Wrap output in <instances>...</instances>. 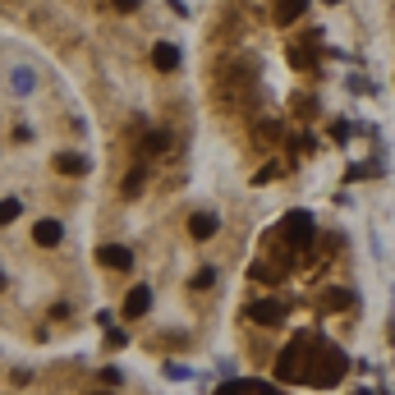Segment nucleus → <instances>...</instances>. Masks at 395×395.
Instances as JSON below:
<instances>
[{
    "label": "nucleus",
    "mask_w": 395,
    "mask_h": 395,
    "mask_svg": "<svg viewBox=\"0 0 395 395\" xmlns=\"http://www.w3.org/2000/svg\"><path fill=\"white\" fill-rule=\"evenodd\" d=\"M354 395H372V391H354Z\"/></svg>",
    "instance_id": "20"
},
{
    "label": "nucleus",
    "mask_w": 395,
    "mask_h": 395,
    "mask_svg": "<svg viewBox=\"0 0 395 395\" xmlns=\"http://www.w3.org/2000/svg\"><path fill=\"white\" fill-rule=\"evenodd\" d=\"M33 239H37L42 248H55V244L65 239V226H60V221H37V226H33Z\"/></svg>",
    "instance_id": "5"
},
{
    "label": "nucleus",
    "mask_w": 395,
    "mask_h": 395,
    "mask_svg": "<svg viewBox=\"0 0 395 395\" xmlns=\"http://www.w3.org/2000/svg\"><path fill=\"white\" fill-rule=\"evenodd\" d=\"M115 9H120V14H133V9H138V0H115Z\"/></svg>",
    "instance_id": "18"
},
{
    "label": "nucleus",
    "mask_w": 395,
    "mask_h": 395,
    "mask_svg": "<svg viewBox=\"0 0 395 395\" xmlns=\"http://www.w3.org/2000/svg\"><path fill=\"white\" fill-rule=\"evenodd\" d=\"M152 308V290L148 285H133L129 294H124V317H143Z\"/></svg>",
    "instance_id": "4"
},
{
    "label": "nucleus",
    "mask_w": 395,
    "mask_h": 395,
    "mask_svg": "<svg viewBox=\"0 0 395 395\" xmlns=\"http://www.w3.org/2000/svg\"><path fill=\"white\" fill-rule=\"evenodd\" d=\"M216 226H221V221L211 216V211H194V221H189V235H194V239H211V235H216Z\"/></svg>",
    "instance_id": "8"
},
{
    "label": "nucleus",
    "mask_w": 395,
    "mask_h": 395,
    "mask_svg": "<svg viewBox=\"0 0 395 395\" xmlns=\"http://www.w3.org/2000/svg\"><path fill=\"white\" fill-rule=\"evenodd\" d=\"M101 382H106V386H120L124 372H120V368H101Z\"/></svg>",
    "instance_id": "15"
},
{
    "label": "nucleus",
    "mask_w": 395,
    "mask_h": 395,
    "mask_svg": "<svg viewBox=\"0 0 395 395\" xmlns=\"http://www.w3.org/2000/svg\"><path fill=\"white\" fill-rule=\"evenodd\" d=\"M304 9H308V0H276L272 14H276V23H294V18L304 14Z\"/></svg>",
    "instance_id": "10"
},
{
    "label": "nucleus",
    "mask_w": 395,
    "mask_h": 395,
    "mask_svg": "<svg viewBox=\"0 0 395 395\" xmlns=\"http://www.w3.org/2000/svg\"><path fill=\"white\" fill-rule=\"evenodd\" d=\"M18 211H23V202H18V198H0V226L18 221Z\"/></svg>",
    "instance_id": "13"
},
{
    "label": "nucleus",
    "mask_w": 395,
    "mask_h": 395,
    "mask_svg": "<svg viewBox=\"0 0 395 395\" xmlns=\"http://www.w3.org/2000/svg\"><path fill=\"white\" fill-rule=\"evenodd\" d=\"M152 65H157L161 74L179 69V46H170V42H157V46H152Z\"/></svg>",
    "instance_id": "6"
},
{
    "label": "nucleus",
    "mask_w": 395,
    "mask_h": 395,
    "mask_svg": "<svg viewBox=\"0 0 395 395\" xmlns=\"http://www.w3.org/2000/svg\"><path fill=\"white\" fill-rule=\"evenodd\" d=\"M166 148H170V133H161V129H152L148 138H143V157H161Z\"/></svg>",
    "instance_id": "11"
},
{
    "label": "nucleus",
    "mask_w": 395,
    "mask_h": 395,
    "mask_svg": "<svg viewBox=\"0 0 395 395\" xmlns=\"http://www.w3.org/2000/svg\"><path fill=\"white\" fill-rule=\"evenodd\" d=\"M211 281H216V272L207 267V272H198V276H194V290H202V285H211Z\"/></svg>",
    "instance_id": "16"
},
{
    "label": "nucleus",
    "mask_w": 395,
    "mask_h": 395,
    "mask_svg": "<svg viewBox=\"0 0 395 395\" xmlns=\"http://www.w3.org/2000/svg\"><path fill=\"white\" fill-rule=\"evenodd\" d=\"M55 170H60V175H88V157H79V152H60V157H55Z\"/></svg>",
    "instance_id": "9"
},
{
    "label": "nucleus",
    "mask_w": 395,
    "mask_h": 395,
    "mask_svg": "<svg viewBox=\"0 0 395 395\" xmlns=\"http://www.w3.org/2000/svg\"><path fill=\"white\" fill-rule=\"evenodd\" d=\"M281 239L290 248H299V253H304L308 244H317V226H313V216H308V211H290V216L281 221Z\"/></svg>",
    "instance_id": "2"
},
{
    "label": "nucleus",
    "mask_w": 395,
    "mask_h": 395,
    "mask_svg": "<svg viewBox=\"0 0 395 395\" xmlns=\"http://www.w3.org/2000/svg\"><path fill=\"white\" fill-rule=\"evenodd\" d=\"M340 372H345V354L335 350V345L317 340L313 363H308V382H313V386H335V382H340Z\"/></svg>",
    "instance_id": "1"
},
{
    "label": "nucleus",
    "mask_w": 395,
    "mask_h": 395,
    "mask_svg": "<svg viewBox=\"0 0 395 395\" xmlns=\"http://www.w3.org/2000/svg\"><path fill=\"white\" fill-rule=\"evenodd\" d=\"M322 304L340 313V308H350V304H354V294H350V290H326V294H322Z\"/></svg>",
    "instance_id": "12"
},
{
    "label": "nucleus",
    "mask_w": 395,
    "mask_h": 395,
    "mask_svg": "<svg viewBox=\"0 0 395 395\" xmlns=\"http://www.w3.org/2000/svg\"><path fill=\"white\" fill-rule=\"evenodd\" d=\"M0 290H5V272H0Z\"/></svg>",
    "instance_id": "19"
},
{
    "label": "nucleus",
    "mask_w": 395,
    "mask_h": 395,
    "mask_svg": "<svg viewBox=\"0 0 395 395\" xmlns=\"http://www.w3.org/2000/svg\"><path fill=\"white\" fill-rule=\"evenodd\" d=\"M166 372H170L175 382H184V377H189V368H184V363H166Z\"/></svg>",
    "instance_id": "17"
},
{
    "label": "nucleus",
    "mask_w": 395,
    "mask_h": 395,
    "mask_svg": "<svg viewBox=\"0 0 395 395\" xmlns=\"http://www.w3.org/2000/svg\"><path fill=\"white\" fill-rule=\"evenodd\" d=\"M143 179H148V175H143V170H129V175H124V194H138V189H143Z\"/></svg>",
    "instance_id": "14"
},
{
    "label": "nucleus",
    "mask_w": 395,
    "mask_h": 395,
    "mask_svg": "<svg viewBox=\"0 0 395 395\" xmlns=\"http://www.w3.org/2000/svg\"><path fill=\"white\" fill-rule=\"evenodd\" d=\"M97 262L124 272V267H133V253H129V248H120V244H106V248H97Z\"/></svg>",
    "instance_id": "7"
},
{
    "label": "nucleus",
    "mask_w": 395,
    "mask_h": 395,
    "mask_svg": "<svg viewBox=\"0 0 395 395\" xmlns=\"http://www.w3.org/2000/svg\"><path fill=\"white\" fill-rule=\"evenodd\" d=\"M244 313H248V322H257V326H276L285 317V304L281 299H257V304H248Z\"/></svg>",
    "instance_id": "3"
}]
</instances>
